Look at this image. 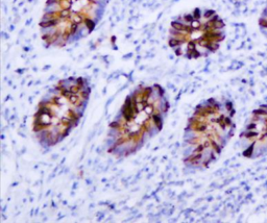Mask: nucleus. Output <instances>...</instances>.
Returning <instances> with one entry per match:
<instances>
[{
    "mask_svg": "<svg viewBox=\"0 0 267 223\" xmlns=\"http://www.w3.org/2000/svg\"><path fill=\"white\" fill-rule=\"evenodd\" d=\"M91 87L84 77H68L51 87L37 104L32 130L37 142L50 148L78 126L88 107Z\"/></svg>",
    "mask_w": 267,
    "mask_h": 223,
    "instance_id": "obj_3",
    "label": "nucleus"
},
{
    "mask_svg": "<svg viewBox=\"0 0 267 223\" xmlns=\"http://www.w3.org/2000/svg\"><path fill=\"white\" fill-rule=\"evenodd\" d=\"M243 158L257 160L267 154V103L254 108L239 135Z\"/></svg>",
    "mask_w": 267,
    "mask_h": 223,
    "instance_id": "obj_5",
    "label": "nucleus"
},
{
    "mask_svg": "<svg viewBox=\"0 0 267 223\" xmlns=\"http://www.w3.org/2000/svg\"><path fill=\"white\" fill-rule=\"evenodd\" d=\"M258 25H259L261 33L267 39V5L263 8L262 13H261L259 20H258Z\"/></svg>",
    "mask_w": 267,
    "mask_h": 223,
    "instance_id": "obj_6",
    "label": "nucleus"
},
{
    "mask_svg": "<svg viewBox=\"0 0 267 223\" xmlns=\"http://www.w3.org/2000/svg\"><path fill=\"white\" fill-rule=\"evenodd\" d=\"M170 108L165 89L160 85H140L125 97L109 124L106 151L122 158L135 154L162 132Z\"/></svg>",
    "mask_w": 267,
    "mask_h": 223,
    "instance_id": "obj_1",
    "label": "nucleus"
},
{
    "mask_svg": "<svg viewBox=\"0 0 267 223\" xmlns=\"http://www.w3.org/2000/svg\"><path fill=\"white\" fill-rule=\"evenodd\" d=\"M232 100L210 97L196 105L183 135V164L189 170H205L218 160L236 130Z\"/></svg>",
    "mask_w": 267,
    "mask_h": 223,
    "instance_id": "obj_2",
    "label": "nucleus"
},
{
    "mask_svg": "<svg viewBox=\"0 0 267 223\" xmlns=\"http://www.w3.org/2000/svg\"><path fill=\"white\" fill-rule=\"evenodd\" d=\"M226 39V24L213 10L195 8L171 22L168 44L179 57L198 58L214 53Z\"/></svg>",
    "mask_w": 267,
    "mask_h": 223,
    "instance_id": "obj_4",
    "label": "nucleus"
}]
</instances>
